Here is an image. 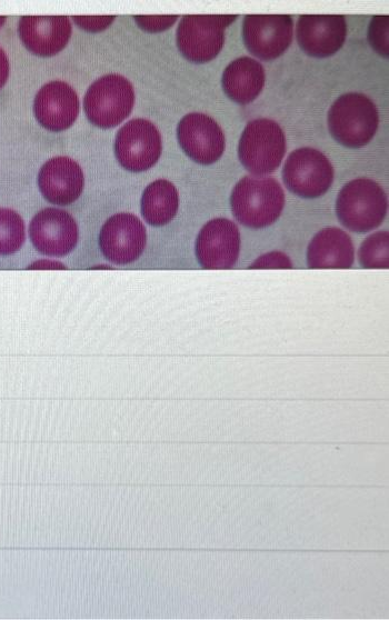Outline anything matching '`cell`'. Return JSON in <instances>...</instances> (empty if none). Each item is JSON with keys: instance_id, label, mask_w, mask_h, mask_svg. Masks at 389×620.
<instances>
[{"instance_id": "6da1fadb", "label": "cell", "mask_w": 389, "mask_h": 620, "mask_svg": "<svg viewBox=\"0 0 389 620\" xmlns=\"http://www.w3.org/2000/svg\"><path fill=\"white\" fill-rule=\"evenodd\" d=\"M286 197L271 177H243L233 187L230 208L236 220L249 229H263L280 217Z\"/></svg>"}, {"instance_id": "7a4b0ae2", "label": "cell", "mask_w": 389, "mask_h": 620, "mask_svg": "<svg viewBox=\"0 0 389 620\" xmlns=\"http://www.w3.org/2000/svg\"><path fill=\"white\" fill-rule=\"evenodd\" d=\"M388 209L383 189L373 180L358 178L346 183L336 200V214L340 223L353 232H368L378 228Z\"/></svg>"}, {"instance_id": "3957f363", "label": "cell", "mask_w": 389, "mask_h": 620, "mask_svg": "<svg viewBox=\"0 0 389 620\" xmlns=\"http://www.w3.org/2000/svg\"><path fill=\"white\" fill-rule=\"evenodd\" d=\"M378 123L376 104L367 96L358 92L340 96L328 112L331 136L347 148L367 144L373 138Z\"/></svg>"}, {"instance_id": "277c9868", "label": "cell", "mask_w": 389, "mask_h": 620, "mask_svg": "<svg viewBox=\"0 0 389 620\" xmlns=\"http://www.w3.org/2000/svg\"><path fill=\"white\" fill-rule=\"evenodd\" d=\"M286 153V137L273 120L259 118L243 129L238 146V157L242 166L255 176L273 172Z\"/></svg>"}, {"instance_id": "5b68a950", "label": "cell", "mask_w": 389, "mask_h": 620, "mask_svg": "<svg viewBox=\"0 0 389 620\" xmlns=\"http://www.w3.org/2000/svg\"><path fill=\"white\" fill-rule=\"evenodd\" d=\"M134 104L133 87L124 77L110 73L96 80L87 90L83 108L88 120L102 129L121 123Z\"/></svg>"}, {"instance_id": "8992f818", "label": "cell", "mask_w": 389, "mask_h": 620, "mask_svg": "<svg viewBox=\"0 0 389 620\" xmlns=\"http://www.w3.org/2000/svg\"><path fill=\"white\" fill-rule=\"evenodd\" d=\"M237 14H187L177 28V46L189 61L202 63L217 57L225 43V29Z\"/></svg>"}, {"instance_id": "52a82bcc", "label": "cell", "mask_w": 389, "mask_h": 620, "mask_svg": "<svg viewBox=\"0 0 389 620\" xmlns=\"http://www.w3.org/2000/svg\"><path fill=\"white\" fill-rule=\"evenodd\" d=\"M282 179L290 192L301 198H318L331 187L333 168L319 150L300 148L288 156Z\"/></svg>"}, {"instance_id": "ba28073f", "label": "cell", "mask_w": 389, "mask_h": 620, "mask_svg": "<svg viewBox=\"0 0 389 620\" xmlns=\"http://www.w3.org/2000/svg\"><path fill=\"white\" fill-rule=\"evenodd\" d=\"M161 136L157 127L142 118L120 128L114 140V154L122 168L131 172L150 169L160 158Z\"/></svg>"}, {"instance_id": "9c48e42d", "label": "cell", "mask_w": 389, "mask_h": 620, "mask_svg": "<svg viewBox=\"0 0 389 620\" xmlns=\"http://www.w3.org/2000/svg\"><path fill=\"white\" fill-rule=\"evenodd\" d=\"M147 231L140 219L129 212L110 217L99 234V248L106 259L116 264L136 261L144 250Z\"/></svg>"}, {"instance_id": "30bf717a", "label": "cell", "mask_w": 389, "mask_h": 620, "mask_svg": "<svg viewBox=\"0 0 389 620\" xmlns=\"http://www.w3.org/2000/svg\"><path fill=\"white\" fill-rule=\"evenodd\" d=\"M293 21L289 14H247L242 23L243 42L253 56L273 60L290 46Z\"/></svg>"}, {"instance_id": "8fae6325", "label": "cell", "mask_w": 389, "mask_h": 620, "mask_svg": "<svg viewBox=\"0 0 389 620\" xmlns=\"http://www.w3.org/2000/svg\"><path fill=\"white\" fill-rule=\"evenodd\" d=\"M29 237L38 252L63 257L78 243L79 228L73 217L64 210L46 208L30 221Z\"/></svg>"}, {"instance_id": "7c38bea8", "label": "cell", "mask_w": 389, "mask_h": 620, "mask_svg": "<svg viewBox=\"0 0 389 620\" xmlns=\"http://www.w3.org/2000/svg\"><path fill=\"white\" fill-rule=\"evenodd\" d=\"M240 232L227 218L208 221L198 233L196 257L205 269H230L240 253Z\"/></svg>"}, {"instance_id": "4fadbf2b", "label": "cell", "mask_w": 389, "mask_h": 620, "mask_svg": "<svg viewBox=\"0 0 389 620\" xmlns=\"http://www.w3.org/2000/svg\"><path fill=\"white\" fill-rule=\"evenodd\" d=\"M177 138L184 153L200 164L216 162L225 151L222 129L205 113L184 116L178 124Z\"/></svg>"}, {"instance_id": "5bb4252c", "label": "cell", "mask_w": 389, "mask_h": 620, "mask_svg": "<svg viewBox=\"0 0 389 620\" xmlns=\"http://www.w3.org/2000/svg\"><path fill=\"white\" fill-rule=\"evenodd\" d=\"M347 37L342 14H302L297 22V40L309 56L326 58L337 52Z\"/></svg>"}, {"instance_id": "9a60e30c", "label": "cell", "mask_w": 389, "mask_h": 620, "mask_svg": "<svg viewBox=\"0 0 389 620\" xmlns=\"http://www.w3.org/2000/svg\"><path fill=\"white\" fill-rule=\"evenodd\" d=\"M33 113L44 129L63 131L72 126L79 114L78 94L64 81H50L38 91Z\"/></svg>"}, {"instance_id": "2e32d148", "label": "cell", "mask_w": 389, "mask_h": 620, "mask_svg": "<svg viewBox=\"0 0 389 620\" xmlns=\"http://www.w3.org/2000/svg\"><path fill=\"white\" fill-rule=\"evenodd\" d=\"M38 187L48 202L58 206L71 204L82 193L83 172L72 159L56 157L41 167L38 174Z\"/></svg>"}, {"instance_id": "e0dca14e", "label": "cell", "mask_w": 389, "mask_h": 620, "mask_svg": "<svg viewBox=\"0 0 389 620\" xmlns=\"http://www.w3.org/2000/svg\"><path fill=\"white\" fill-rule=\"evenodd\" d=\"M19 37L32 53L50 57L60 52L68 43L72 27L68 17H21Z\"/></svg>"}, {"instance_id": "ac0fdd59", "label": "cell", "mask_w": 389, "mask_h": 620, "mask_svg": "<svg viewBox=\"0 0 389 620\" xmlns=\"http://www.w3.org/2000/svg\"><path fill=\"white\" fill-rule=\"evenodd\" d=\"M355 261V248L347 232L328 227L315 234L307 249V266L311 269H346Z\"/></svg>"}, {"instance_id": "d6986e66", "label": "cell", "mask_w": 389, "mask_h": 620, "mask_svg": "<svg viewBox=\"0 0 389 620\" xmlns=\"http://www.w3.org/2000/svg\"><path fill=\"white\" fill-rule=\"evenodd\" d=\"M221 82L225 93L231 100L247 104L261 92L265 84V69L259 61L240 57L227 66Z\"/></svg>"}, {"instance_id": "ffe728a7", "label": "cell", "mask_w": 389, "mask_h": 620, "mask_svg": "<svg viewBox=\"0 0 389 620\" xmlns=\"http://www.w3.org/2000/svg\"><path fill=\"white\" fill-rule=\"evenodd\" d=\"M179 194L170 181L158 179L151 182L141 197V214L153 227L169 223L177 214Z\"/></svg>"}, {"instance_id": "44dd1931", "label": "cell", "mask_w": 389, "mask_h": 620, "mask_svg": "<svg viewBox=\"0 0 389 620\" xmlns=\"http://www.w3.org/2000/svg\"><path fill=\"white\" fill-rule=\"evenodd\" d=\"M26 241V226L18 212L0 208V256H10Z\"/></svg>"}, {"instance_id": "7402d4cb", "label": "cell", "mask_w": 389, "mask_h": 620, "mask_svg": "<svg viewBox=\"0 0 389 620\" xmlns=\"http://www.w3.org/2000/svg\"><path fill=\"white\" fill-rule=\"evenodd\" d=\"M359 263L363 268H385L389 266V233L378 231L361 243L358 251Z\"/></svg>"}, {"instance_id": "603a6c76", "label": "cell", "mask_w": 389, "mask_h": 620, "mask_svg": "<svg viewBox=\"0 0 389 620\" xmlns=\"http://www.w3.org/2000/svg\"><path fill=\"white\" fill-rule=\"evenodd\" d=\"M368 40L380 56H389V16H375L371 19Z\"/></svg>"}, {"instance_id": "cb8c5ba5", "label": "cell", "mask_w": 389, "mask_h": 620, "mask_svg": "<svg viewBox=\"0 0 389 620\" xmlns=\"http://www.w3.org/2000/svg\"><path fill=\"white\" fill-rule=\"evenodd\" d=\"M133 18L141 29L148 32H160L170 28L178 16H133Z\"/></svg>"}, {"instance_id": "d4e9b609", "label": "cell", "mask_w": 389, "mask_h": 620, "mask_svg": "<svg viewBox=\"0 0 389 620\" xmlns=\"http://www.w3.org/2000/svg\"><path fill=\"white\" fill-rule=\"evenodd\" d=\"M251 269H266V268H292V262L282 252L272 251L262 254L260 258L255 260L250 267Z\"/></svg>"}, {"instance_id": "484cf974", "label": "cell", "mask_w": 389, "mask_h": 620, "mask_svg": "<svg viewBox=\"0 0 389 620\" xmlns=\"http://www.w3.org/2000/svg\"><path fill=\"white\" fill-rule=\"evenodd\" d=\"M114 16H74L72 20L83 30L88 32H99L104 30L114 20Z\"/></svg>"}, {"instance_id": "4316f807", "label": "cell", "mask_w": 389, "mask_h": 620, "mask_svg": "<svg viewBox=\"0 0 389 620\" xmlns=\"http://www.w3.org/2000/svg\"><path fill=\"white\" fill-rule=\"evenodd\" d=\"M27 269L38 270V269H66L63 263L49 259H41L32 262Z\"/></svg>"}, {"instance_id": "83f0119b", "label": "cell", "mask_w": 389, "mask_h": 620, "mask_svg": "<svg viewBox=\"0 0 389 620\" xmlns=\"http://www.w3.org/2000/svg\"><path fill=\"white\" fill-rule=\"evenodd\" d=\"M9 76V60L4 50L0 47V89L7 82Z\"/></svg>"}, {"instance_id": "f1b7e54d", "label": "cell", "mask_w": 389, "mask_h": 620, "mask_svg": "<svg viewBox=\"0 0 389 620\" xmlns=\"http://www.w3.org/2000/svg\"><path fill=\"white\" fill-rule=\"evenodd\" d=\"M4 21H6V17H0V28L2 27V24L4 23Z\"/></svg>"}]
</instances>
